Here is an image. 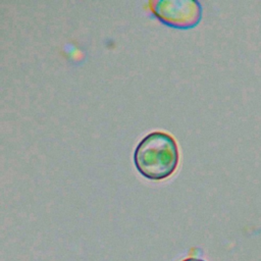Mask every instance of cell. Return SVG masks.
I'll return each instance as SVG.
<instances>
[{
    "mask_svg": "<svg viewBox=\"0 0 261 261\" xmlns=\"http://www.w3.org/2000/svg\"><path fill=\"white\" fill-rule=\"evenodd\" d=\"M181 261H206L204 259H201V258H198V257H189V258H185L184 260Z\"/></svg>",
    "mask_w": 261,
    "mask_h": 261,
    "instance_id": "3",
    "label": "cell"
},
{
    "mask_svg": "<svg viewBox=\"0 0 261 261\" xmlns=\"http://www.w3.org/2000/svg\"><path fill=\"white\" fill-rule=\"evenodd\" d=\"M179 160L177 144L172 136L164 132L148 134L138 144L134 162L139 172L152 180L170 176Z\"/></svg>",
    "mask_w": 261,
    "mask_h": 261,
    "instance_id": "1",
    "label": "cell"
},
{
    "mask_svg": "<svg viewBox=\"0 0 261 261\" xmlns=\"http://www.w3.org/2000/svg\"><path fill=\"white\" fill-rule=\"evenodd\" d=\"M149 6L161 22L175 29H192L199 23L202 17V6L194 0L151 1Z\"/></svg>",
    "mask_w": 261,
    "mask_h": 261,
    "instance_id": "2",
    "label": "cell"
}]
</instances>
